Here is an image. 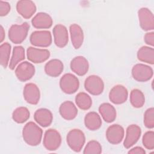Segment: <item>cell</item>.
I'll use <instances>...</instances> for the list:
<instances>
[{
	"instance_id": "obj_1",
	"label": "cell",
	"mask_w": 154,
	"mask_h": 154,
	"mask_svg": "<svg viewBox=\"0 0 154 154\" xmlns=\"http://www.w3.org/2000/svg\"><path fill=\"white\" fill-rule=\"evenodd\" d=\"M43 131L34 122H29L23 128L22 137L23 141L29 146L38 145L42 138Z\"/></svg>"
},
{
	"instance_id": "obj_2",
	"label": "cell",
	"mask_w": 154,
	"mask_h": 154,
	"mask_svg": "<svg viewBox=\"0 0 154 154\" xmlns=\"http://www.w3.org/2000/svg\"><path fill=\"white\" fill-rule=\"evenodd\" d=\"M66 141L69 147L75 152H79L85 142L84 133L79 129L70 130L66 137Z\"/></svg>"
},
{
	"instance_id": "obj_3",
	"label": "cell",
	"mask_w": 154,
	"mask_h": 154,
	"mask_svg": "<svg viewBox=\"0 0 154 154\" xmlns=\"http://www.w3.org/2000/svg\"><path fill=\"white\" fill-rule=\"evenodd\" d=\"M29 25L24 22L21 25L14 24L8 29V38L14 44L22 43L26 38Z\"/></svg>"
},
{
	"instance_id": "obj_4",
	"label": "cell",
	"mask_w": 154,
	"mask_h": 154,
	"mask_svg": "<svg viewBox=\"0 0 154 154\" xmlns=\"http://www.w3.org/2000/svg\"><path fill=\"white\" fill-rule=\"evenodd\" d=\"M59 84L62 91L68 94L75 93L79 87L78 78L73 74L70 73L63 75L60 79Z\"/></svg>"
},
{
	"instance_id": "obj_5",
	"label": "cell",
	"mask_w": 154,
	"mask_h": 154,
	"mask_svg": "<svg viewBox=\"0 0 154 154\" xmlns=\"http://www.w3.org/2000/svg\"><path fill=\"white\" fill-rule=\"evenodd\" d=\"M43 144L46 149L49 151L57 150L61 144V137L58 131L54 129L46 131L43 140Z\"/></svg>"
},
{
	"instance_id": "obj_6",
	"label": "cell",
	"mask_w": 154,
	"mask_h": 154,
	"mask_svg": "<svg viewBox=\"0 0 154 154\" xmlns=\"http://www.w3.org/2000/svg\"><path fill=\"white\" fill-rule=\"evenodd\" d=\"M29 41L33 46L47 48L52 43V35L51 32L48 30L35 31L30 35Z\"/></svg>"
},
{
	"instance_id": "obj_7",
	"label": "cell",
	"mask_w": 154,
	"mask_h": 154,
	"mask_svg": "<svg viewBox=\"0 0 154 154\" xmlns=\"http://www.w3.org/2000/svg\"><path fill=\"white\" fill-rule=\"evenodd\" d=\"M85 90L94 96L100 95L104 90V82L102 78L97 75L88 76L84 81Z\"/></svg>"
},
{
	"instance_id": "obj_8",
	"label": "cell",
	"mask_w": 154,
	"mask_h": 154,
	"mask_svg": "<svg viewBox=\"0 0 154 154\" xmlns=\"http://www.w3.org/2000/svg\"><path fill=\"white\" fill-rule=\"evenodd\" d=\"M131 72L133 78L138 82L148 81L153 75V69L150 66L142 63L134 65Z\"/></svg>"
},
{
	"instance_id": "obj_9",
	"label": "cell",
	"mask_w": 154,
	"mask_h": 154,
	"mask_svg": "<svg viewBox=\"0 0 154 154\" xmlns=\"http://www.w3.org/2000/svg\"><path fill=\"white\" fill-rule=\"evenodd\" d=\"M14 73L20 81L25 82L33 77L35 74V67L32 63L28 61H23L16 67Z\"/></svg>"
},
{
	"instance_id": "obj_10",
	"label": "cell",
	"mask_w": 154,
	"mask_h": 154,
	"mask_svg": "<svg viewBox=\"0 0 154 154\" xmlns=\"http://www.w3.org/2000/svg\"><path fill=\"white\" fill-rule=\"evenodd\" d=\"M138 17L140 26L146 31L154 29V17L153 13L147 8L143 7L138 11Z\"/></svg>"
},
{
	"instance_id": "obj_11",
	"label": "cell",
	"mask_w": 154,
	"mask_h": 154,
	"mask_svg": "<svg viewBox=\"0 0 154 154\" xmlns=\"http://www.w3.org/2000/svg\"><path fill=\"white\" fill-rule=\"evenodd\" d=\"M50 55V52L46 49L28 47L26 50V57L28 60L35 64L45 62L49 58Z\"/></svg>"
},
{
	"instance_id": "obj_12",
	"label": "cell",
	"mask_w": 154,
	"mask_h": 154,
	"mask_svg": "<svg viewBox=\"0 0 154 154\" xmlns=\"http://www.w3.org/2000/svg\"><path fill=\"white\" fill-rule=\"evenodd\" d=\"M55 45L60 48L65 47L69 42V34L67 28L62 25H56L52 30Z\"/></svg>"
},
{
	"instance_id": "obj_13",
	"label": "cell",
	"mask_w": 154,
	"mask_h": 154,
	"mask_svg": "<svg viewBox=\"0 0 154 154\" xmlns=\"http://www.w3.org/2000/svg\"><path fill=\"white\" fill-rule=\"evenodd\" d=\"M23 96L27 103L31 105H37L40 98V90L36 84L27 83L23 88Z\"/></svg>"
},
{
	"instance_id": "obj_14",
	"label": "cell",
	"mask_w": 154,
	"mask_h": 154,
	"mask_svg": "<svg viewBox=\"0 0 154 154\" xmlns=\"http://www.w3.org/2000/svg\"><path fill=\"white\" fill-rule=\"evenodd\" d=\"M128 97V91L126 88L122 85H116L114 86L109 91V99L116 105H120L125 103Z\"/></svg>"
},
{
	"instance_id": "obj_15",
	"label": "cell",
	"mask_w": 154,
	"mask_h": 154,
	"mask_svg": "<svg viewBox=\"0 0 154 154\" xmlns=\"http://www.w3.org/2000/svg\"><path fill=\"white\" fill-rule=\"evenodd\" d=\"M125 130L123 128L118 124L109 126L106 131L107 141L112 144H118L122 142L124 138Z\"/></svg>"
},
{
	"instance_id": "obj_16",
	"label": "cell",
	"mask_w": 154,
	"mask_h": 154,
	"mask_svg": "<svg viewBox=\"0 0 154 154\" xmlns=\"http://www.w3.org/2000/svg\"><path fill=\"white\" fill-rule=\"evenodd\" d=\"M141 134V130L140 126L137 125H131L127 129L126 136L123 142V146L126 149L132 147L140 139Z\"/></svg>"
},
{
	"instance_id": "obj_17",
	"label": "cell",
	"mask_w": 154,
	"mask_h": 154,
	"mask_svg": "<svg viewBox=\"0 0 154 154\" xmlns=\"http://www.w3.org/2000/svg\"><path fill=\"white\" fill-rule=\"evenodd\" d=\"M37 10L35 3L30 0H21L16 4L17 13L25 19L31 18Z\"/></svg>"
},
{
	"instance_id": "obj_18",
	"label": "cell",
	"mask_w": 154,
	"mask_h": 154,
	"mask_svg": "<svg viewBox=\"0 0 154 154\" xmlns=\"http://www.w3.org/2000/svg\"><path fill=\"white\" fill-rule=\"evenodd\" d=\"M70 67L73 72L78 76L85 75L89 69L88 60L83 56H76L70 61Z\"/></svg>"
},
{
	"instance_id": "obj_19",
	"label": "cell",
	"mask_w": 154,
	"mask_h": 154,
	"mask_svg": "<svg viewBox=\"0 0 154 154\" xmlns=\"http://www.w3.org/2000/svg\"><path fill=\"white\" fill-rule=\"evenodd\" d=\"M31 23L37 29H48L52 26L53 20L49 14L40 12L33 17L31 20Z\"/></svg>"
},
{
	"instance_id": "obj_20",
	"label": "cell",
	"mask_w": 154,
	"mask_h": 154,
	"mask_svg": "<svg viewBox=\"0 0 154 154\" xmlns=\"http://www.w3.org/2000/svg\"><path fill=\"white\" fill-rule=\"evenodd\" d=\"M34 119L38 125L46 128L51 125L53 120V115L49 109L40 108L35 111Z\"/></svg>"
},
{
	"instance_id": "obj_21",
	"label": "cell",
	"mask_w": 154,
	"mask_h": 154,
	"mask_svg": "<svg viewBox=\"0 0 154 154\" xmlns=\"http://www.w3.org/2000/svg\"><path fill=\"white\" fill-rule=\"evenodd\" d=\"M70 39L73 48L79 49L84 42V32L82 28L76 23L72 24L69 27Z\"/></svg>"
},
{
	"instance_id": "obj_22",
	"label": "cell",
	"mask_w": 154,
	"mask_h": 154,
	"mask_svg": "<svg viewBox=\"0 0 154 154\" xmlns=\"http://www.w3.org/2000/svg\"><path fill=\"white\" fill-rule=\"evenodd\" d=\"M59 112L64 119L66 120H72L76 117L78 114V109L72 102L66 100L60 105Z\"/></svg>"
},
{
	"instance_id": "obj_23",
	"label": "cell",
	"mask_w": 154,
	"mask_h": 154,
	"mask_svg": "<svg viewBox=\"0 0 154 154\" xmlns=\"http://www.w3.org/2000/svg\"><path fill=\"white\" fill-rule=\"evenodd\" d=\"M45 72L51 77H58L63 71L64 65L62 61L58 59H52L46 63Z\"/></svg>"
},
{
	"instance_id": "obj_24",
	"label": "cell",
	"mask_w": 154,
	"mask_h": 154,
	"mask_svg": "<svg viewBox=\"0 0 154 154\" xmlns=\"http://www.w3.org/2000/svg\"><path fill=\"white\" fill-rule=\"evenodd\" d=\"M99 112L103 120L107 123H111L116 119V108L109 103H102L99 107Z\"/></svg>"
},
{
	"instance_id": "obj_25",
	"label": "cell",
	"mask_w": 154,
	"mask_h": 154,
	"mask_svg": "<svg viewBox=\"0 0 154 154\" xmlns=\"http://www.w3.org/2000/svg\"><path fill=\"white\" fill-rule=\"evenodd\" d=\"M102 120L100 116L96 112H88L84 117L85 127L90 131H96L102 126Z\"/></svg>"
},
{
	"instance_id": "obj_26",
	"label": "cell",
	"mask_w": 154,
	"mask_h": 154,
	"mask_svg": "<svg viewBox=\"0 0 154 154\" xmlns=\"http://www.w3.org/2000/svg\"><path fill=\"white\" fill-rule=\"evenodd\" d=\"M138 60L150 64H154V49L152 47L144 46L141 47L137 54Z\"/></svg>"
},
{
	"instance_id": "obj_27",
	"label": "cell",
	"mask_w": 154,
	"mask_h": 154,
	"mask_svg": "<svg viewBox=\"0 0 154 154\" xmlns=\"http://www.w3.org/2000/svg\"><path fill=\"white\" fill-rule=\"evenodd\" d=\"M25 58V49L22 46H14L11 58L9 63V68L14 70L17 65Z\"/></svg>"
},
{
	"instance_id": "obj_28",
	"label": "cell",
	"mask_w": 154,
	"mask_h": 154,
	"mask_svg": "<svg viewBox=\"0 0 154 154\" xmlns=\"http://www.w3.org/2000/svg\"><path fill=\"white\" fill-rule=\"evenodd\" d=\"M75 103L77 106L81 109L87 110L92 105V99L87 93L79 92L75 97Z\"/></svg>"
},
{
	"instance_id": "obj_29",
	"label": "cell",
	"mask_w": 154,
	"mask_h": 154,
	"mask_svg": "<svg viewBox=\"0 0 154 154\" xmlns=\"http://www.w3.org/2000/svg\"><path fill=\"white\" fill-rule=\"evenodd\" d=\"M29 111L25 106H20L16 108L12 114V119L17 123H23L29 119Z\"/></svg>"
},
{
	"instance_id": "obj_30",
	"label": "cell",
	"mask_w": 154,
	"mask_h": 154,
	"mask_svg": "<svg viewBox=\"0 0 154 154\" xmlns=\"http://www.w3.org/2000/svg\"><path fill=\"white\" fill-rule=\"evenodd\" d=\"M130 102L135 108H141L145 103V97L143 93L139 89H133L130 93Z\"/></svg>"
},
{
	"instance_id": "obj_31",
	"label": "cell",
	"mask_w": 154,
	"mask_h": 154,
	"mask_svg": "<svg viewBox=\"0 0 154 154\" xmlns=\"http://www.w3.org/2000/svg\"><path fill=\"white\" fill-rule=\"evenodd\" d=\"M11 52V45L7 42L2 43L0 46V63L4 67L6 68L8 65L10 55Z\"/></svg>"
},
{
	"instance_id": "obj_32",
	"label": "cell",
	"mask_w": 154,
	"mask_h": 154,
	"mask_svg": "<svg viewBox=\"0 0 154 154\" xmlns=\"http://www.w3.org/2000/svg\"><path fill=\"white\" fill-rule=\"evenodd\" d=\"M101 153L102 146L96 140H91L88 141L83 151V153L84 154H99Z\"/></svg>"
},
{
	"instance_id": "obj_33",
	"label": "cell",
	"mask_w": 154,
	"mask_h": 154,
	"mask_svg": "<svg viewBox=\"0 0 154 154\" xmlns=\"http://www.w3.org/2000/svg\"><path fill=\"white\" fill-rule=\"evenodd\" d=\"M142 143L146 149L148 150L154 149V132L153 131H149L144 133L143 136Z\"/></svg>"
},
{
	"instance_id": "obj_34",
	"label": "cell",
	"mask_w": 154,
	"mask_h": 154,
	"mask_svg": "<svg viewBox=\"0 0 154 154\" xmlns=\"http://www.w3.org/2000/svg\"><path fill=\"white\" fill-rule=\"evenodd\" d=\"M144 125L148 129L154 128V108L153 107L146 109L144 114Z\"/></svg>"
},
{
	"instance_id": "obj_35",
	"label": "cell",
	"mask_w": 154,
	"mask_h": 154,
	"mask_svg": "<svg viewBox=\"0 0 154 154\" xmlns=\"http://www.w3.org/2000/svg\"><path fill=\"white\" fill-rule=\"evenodd\" d=\"M11 7L10 4L6 1H0V16H5L10 11Z\"/></svg>"
},
{
	"instance_id": "obj_36",
	"label": "cell",
	"mask_w": 154,
	"mask_h": 154,
	"mask_svg": "<svg viewBox=\"0 0 154 154\" xmlns=\"http://www.w3.org/2000/svg\"><path fill=\"white\" fill-rule=\"evenodd\" d=\"M144 42L151 46H153L154 45V32H148L144 36Z\"/></svg>"
},
{
	"instance_id": "obj_37",
	"label": "cell",
	"mask_w": 154,
	"mask_h": 154,
	"mask_svg": "<svg viewBox=\"0 0 154 154\" xmlns=\"http://www.w3.org/2000/svg\"><path fill=\"white\" fill-rule=\"evenodd\" d=\"M128 153H132V154H145L146 151L143 148L139 146H136L135 147H133L131 150L128 151Z\"/></svg>"
},
{
	"instance_id": "obj_38",
	"label": "cell",
	"mask_w": 154,
	"mask_h": 154,
	"mask_svg": "<svg viewBox=\"0 0 154 154\" xmlns=\"http://www.w3.org/2000/svg\"><path fill=\"white\" fill-rule=\"evenodd\" d=\"M5 37V31L2 25L0 26V42L2 43L3 40H4Z\"/></svg>"
}]
</instances>
